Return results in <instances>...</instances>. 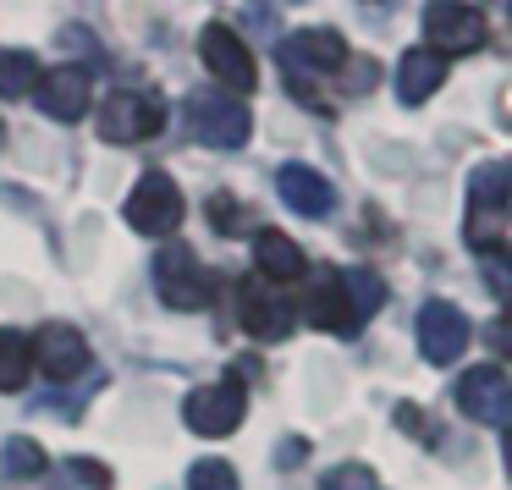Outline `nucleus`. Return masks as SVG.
Masks as SVG:
<instances>
[{"instance_id":"obj_20","label":"nucleus","mask_w":512,"mask_h":490,"mask_svg":"<svg viewBox=\"0 0 512 490\" xmlns=\"http://www.w3.org/2000/svg\"><path fill=\"white\" fill-rule=\"evenodd\" d=\"M28 369H34V358H28V336L12 331V325H0V391H23Z\"/></svg>"},{"instance_id":"obj_11","label":"nucleus","mask_w":512,"mask_h":490,"mask_svg":"<svg viewBox=\"0 0 512 490\" xmlns=\"http://www.w3.org/2000/svg\"><path fill=\"white\" fill-rule=\"evenodd\" d=\"M419 353H424V364H457V358L468 353V342H474V331H468V314L457 309V303H446V298H430L419 309Z\"/></svg>"},{"instance_id":"obj_2","label":"nucleus","mask_w":512,"mask_h":490,"mask_svg":"<svg viewBox=\"0 0 512 490\" xmlns=\"http://www.w3.org/2000/svg\"><path fill=\"white\" fill-rule=\"evenodd\" d=\"M507 204H512V166L490 160L468 177V243L479 254L501 248V226H507Z\"/></svg>"},{"instance_id":"obj_23","label":"nucleus","mask_w":512,"mask_h":490,"mask_svg":"<svg viewBox=\"0 0 512 490\" xmlns=\"http://www.w3.org/2000/svg\"><path fill=\"white\" fill-rule=\"evenodd\" d=\"M188 490H237V468L221 463V457H204V463L188 468Z\"/></svg>"},{"instance_id":"obj_15","label":"nucleus","mask_w":512,"mask_h":490,"mask_svg":"<svg viewBox=\"0 0 512 490\" xmlns=\"http://www.w3.org/2000/svg\"><path fill=\"white\" fill-rule=\"evenodd\" d=\"M298 320L320 325L331 336H353L358 320H353V303H347V287H342V270H314L309 276V292L298 303Z\"/></svg>"},{"instance_id":"obj_21","label":"nucleus","mask_w":512,"mask_h":490,"mask_svg":"<svg viewBox=\"0 0 512 490\" xmlns=\"http://www.w3.org/2000/svg\"><path fill=\"white\" fill-rule=\"evenodd\" d=\"M342 287H347V303H353V320H358V325H364L369 314L386 303V281H380L375 270H364V265L342 270Z\"/></svg>"},{"instance_id":"obj_26","label":"nucleus","mask_w":512,"mask_h":490,"mask_svg":"<svg viewBox=\"0 0 512 490\" xmlns=\"http://www.w3.org/2000/svg\"><path fill=\"white\" fill-rule=\"evenodd\" d=\"M479 259H485V281H490V298H496V303H507V298H512L507 254H501V248H490V254H479Z\"/></svg>"},{"instance_id":"obj_18","label":"nucleus","mask_w":512,"mask_h":490,"mask_svg":"<svg viewBox=\"0 0 512 490\" xmlns=\"http://www.w3.org/2000/svg\"><path fill=\"white\" fill-rule=\"evenodd\" d=\"M446 83V61L430 56V50H408L397 61V100L402 105H424L430 94H441Z\"/></svg>"},{"instance_id":"obj_8","label":"nucleus","mask_w":512,"mask_h":490,"mask_svg":"<svg viewBox=\"0 0 512 490\" xmlns=\"http://www.w3.org/2000/svg\"><path fill=\"white\" fill-rule=\"evenodd\" d=\"M248 413V391L243 380H210V386L188 391V402H182V419H188L193 435H232L237 424H243Z\"/></svg>"},{"instance_id":"obj_9","label":"nucleus","mask_w":512,"mask_h":490,"mask_svg":"<svg viewBox=\"0 0 512 490\" xmlns=\"http://www.w3.org/2000/svg\"><path fill=\"white\" fill-rule=\"evenodd\" d=\"M155 292L166 309H204L210 303V281H204L199 254L188 243H166L155 254Z\"/></svg>"},{"instance_id":"obj_13","label":"nucleus","mask_w":512,"mask_h":490,"mask_svg":"<svg viewBox=\"0 0 512 490\" xmlns=\"http://www.w3.org/2000/svg\"><path fill=\"white\" fill-rule=\"evenodd\" d=\"M34 100H39V111H45L50 122H78V116L89 111V100H94V72L78 67V61L39 72Z\"/></svg>"},{"instance_id":"obj_6","label":"nucleus","mask_w":512,"mask_h":490,"mask_svg":"<svg viewBox=\"0 0 512 490\" xmlns=\"http://www.w3.org/2000/svg\"><path fill=\"white\" fill-rule=\"evenodd\" d=\"M100 138L105 144H149V138L166 127V105L155 94H138V89H116L111 100L100 105Z\"/></svg>"},{"instance_id":"obj_3","label":"nucleus","mask_w":512,"mask_h":490,"mask_svg":"<svg viewBox=\"0 0 512 490\" xmlns=\"http://www.w3.org/2000/svg\"><path fill=\"white\" fill-rule=\"evenodd\" d=\"M188 127L210 149H243L248 133H254V116H248L243 100H232L221 89H193L188 94Z\"/></svg>"},{"instance_id":"obj_7","label":"nucleus","mask_w":512,"mask_h":490,"mask_svg":"<svg viewBox=\"0 0 512 490\" xmlns=\"http://www.w3.org/2000/svg\"><path fill=\"white\" fill-rule=\"evenodd\" d=\"M237 314H243V331L259 336V342H287L292 325H298V303L259 276H248L237 287Z\"/></svg>"},{"instance_id":"obj_12","label":"nucleus","mask_w":512,"mask_h":490,"mask_svg":"<svg viewBox=\"0 0 512 490\" xmlns=\"http://www.w3.org/2000/svg\"><path fill=\"white\" fill-rule=\"evenodd\" d=\"M457 408H463L474 424L501 430V424L512 419V380H507V369L501 364H474L463 380H457Z\"/></svg>"},{"instance_id":"obj_1","label":"nucleus","mask_w":512,"mask_h":490,"mask_svg":"<svg viewBox=\"0 0 512 490\" xmlns=\"http://www.w3.org/2000/svg\"><path fill=\"white\" fill-rule=\"evenodd\" d=\"M276 61L287 72V89L309 94L314 78H336L347 67V39L336 28H298L292 39L276 45Z\"/></svg>"},{"instance_id":"obj_10","label":"nucleus","mask_w":512,"mask_h":490,"mask_svg":"<svg viewBox=\"0 0 512 490\" xmlns=\"http://www.w3.org/2000/svg\"><path fill=\"white\" fill-rule=\"evenodd\" d=\"M485 12H474V6H424V45L430 56L452 61V56H468V50L485 45Z\"/></svg>"},{"instance_id":"obj_24","label":"nucleus","mask_w":512,"mask_h":490,"mask_svg":"<svg viewBox=\"0 0 512 490\" xmlns=\"http://www.w3.org/2000/svg\"><path fill=\"white\" fill-rule=\"evenodd\" d=\"M320 490H380V479L364 463H336V468H325Z\"/></svg>"},{"instance_id":"obj_5","label":"nucleus","mask_w":512,"mask_h":490,"mask_svg":"<svg viewBox=\"0 0 512 490\" xmlns=\"http://www.w3.org/2000/svg\"><path fill=\"white\" fill-rule=\"evenodd\" d=\"M199 56H204V72H215V83H221V94H254L259 89V72H254V50H248V39L237 34V28L226 23H204L199 34Z\"/></svg>"},{"instance_id":"obj_17","label":"nucleus","mask_w":512,"mask_h":490,"mask_svg":"<svg viewBox=\"0 0 512 490\" xmlns=\"http://www.w3.org/2000/svg\"><path fill=\"white\" fill-rule=\"evenodd\" d=\"M276 193H281V199H287L298 215H314V221H320V215L336 204V188H331V182H325L314 166H303V160H287V166L276 171Z\"/></svg>"},{"instance_id":"obj_27","label":"nucleus","mask_w":512,"mask_h":490,"mask_svg":"<svg viewBox=\"0 0 512 490\" xmlns=\"http://www.w3.org/2000/svg\"><path fill=\"white\" fill-rule=\"evenodd\" d=\"M397 424L408 435H419V441H435V430H430V413L419 408V402H397Z\"/></svg>"},{"instance_id":"obj_16","label":"nucleus","mask_w":512,"mask_h":490,"mask_svg":"<svg viewBox=\"0 0 512 490\" xmlns=\"http://www.w3.org/2000/svg\"><path fill=\"white\" fill-rule=\"evenodd\" d=\"M254 265H259V281H270V287L309 276V259H303V248L292 243L287 232H276V226H259V232H254Z\"/></svg>"},{"instance_id":"obj_14","label":"nucleus","mask_w":512,"mask_h":490,"mask_svg":"<svg viewBox=\"0 0 512 490\" xmlns=\"http://www.w3.org/2000/svg\"><path fill=\"white\" fill-rule=\"evenodd\" d=\"M28 358H34V369H45L50 380H78L83 369H89V342H83L78 325H45V331H34V342H28Z\"/></svg>"},{"instance_id":"obj_19","label":"nucleus","mask_w":512,"mask_h":490,"mask_svg":"<svg viewBox=\"0 0 512 490\" xmlns=\"http://www.w3.org/2000/svg\"><path fill=\"white\" fill-rule=\"evenodd\" d=\"M39 61L34 50H0V100H23V94H34L39 83Z\"/></svg>"},{"instance_id":"obj_22","label":"nucleus","mask_w":512,"mask_h":490,"mask_svg":"<svg viewBox=\"0 0 512 490\" xmlns=\"http://www.w3.org/2000/svg\"><path fill=\"white\" fill-rule=\"evenodd\" d=\"M45 446L28 441V435H12V441L0 446V468H6V479H39L45 474Z\"/></svg>"},{"instance_id":"obj_4","label":"nucleus","mask_w":512,"mask_h":490,"mask_svg":"<svg viewBox=\"0 0 512 490\" xmlns=\"http://www.w3.org/2000/svg\"><path fill=\"white\" fill-rule=\"evenodd\" d=\"M182 215H188V204H182V188L166 171H144V177L133 182V193H127V226L155 237V243L177 232Z\"/></svg>"},{"instance_id":"obj_28","label":"nucleus","mask_w":512,"mask_h":490,"mask_svg":"<svg viewBox=\"0 0 512 490\" xmlns=\"http://www.w3.org/2000/svg\"><path fill=\"white\" fill-rule=\"evenodd\" d=\"M72 474H78L89 490H111V474H105V468L94 463V457H72Z\"/></svg>"},{"instance_id":"obj_25","label":"nucleus","mask_w":512,"mask_h":490,"mask_svg":"<svg viewBox=\"0 0 512 490\" xmlns=\"http://www.w3.org/2000/svg\"><path fill=\"white\" fill-rule=\"evenodd\" d=\"M210 221H215V232H226V237L248 232V210L232 199V193H215V199H210Z\"/></svg>"}]
</instances>
